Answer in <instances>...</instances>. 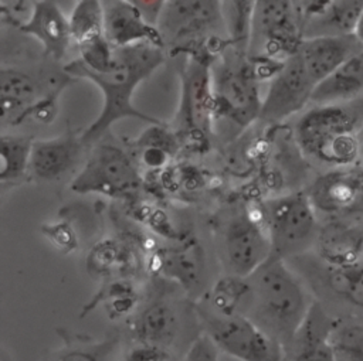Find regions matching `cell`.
Here are the masks:
<instances>
[{"instance_id": "obj_1", "label": "cell", "mask_w": 363, "mask_h": 361, "mask_svg": "<svg viewBox=\"0 0 363 361\" xmlns=\"http://www.w3.org/2000/svg\"><path fill=\"white\" fill-rule=\"evenodd\" d=\"M164 62V51L150 44H138L116 48L111 68L105 72H92L82 68L75 59L64 65L67 76L82 78L96 85L104 105L99 115L82 132L81 140L91 147L102 139L113 123L122 119H139L149 125L163 123L133 105V93L140 82L149 78Z\"/></svg>"}, {"instance_id": "obj_2", "label": "cell", "mask_w": 363, "mask_h": 361, "mask_svg": "<svg viewBox=\"0 0 363 361\" xmlns=\"http://www.w3.org/2000/svg\"><path fill=\"white\" fill-rule=\"evenodd\" d=\"M247 280L250 292L241 314L286 353L313 304L306 286L286 260L275 258H269Z\"/></svg>"}, {"instance_id": "obj_3", "label": "cell", "mask_w": 363, "mask_h": 361, "mask_svg": "<svg viewBox=\"0 0 363 361\" xmlns=\"http://www.w3.org/2000/svg\"><path fill=\"white\" fill-rule=\"evenodd\" d=\"M363 130V99L345 103L313 105L295 123L299 150L332 168L357 164Z\"/></svg>"}, {"instance_id": "obj_4", "label": "cell", "mask_w": 363, "mask_h": 361, "mask_svg": "<svg viewBox=\"0 0 363 361\" xmlns=\"http://www.w3.org/2000/svg\"><path fill=\"white\" fill-rule=\"evenodd\" d=\"M216 119L244 129L259 118L262 98L250 57L227 47L211 68Z\"/></svg>"}, {"instance_id": "obj_5", "label": "cell", "mask_w": 363, "mask_h": 361, "mask_svg": "<svg viewBox=\"0 0 363 361\" xmlns=\"http://www.w3.org/2000/svg\"><path fill=\"white\" fill-rule=\"evenodd\" d=\"M271 241V258L288 260L305 253L319 238L318 212L306 191H292L261 202Z\"/></svg>"}, {"instance_id": "obj_6", "label": "cell", "mask_w": 363, "mask_h": 361, "mask_svg": "<svg viewBox=\"0 0 363 361\" xmlns=\"http://www.w3.org/2000/svg\"><path fill=\"white\" fill-rule=\"evenodd\" d=\"M193 310L201 333L221 353L238 361H286L284 347L245 316H223L203 302H197Z\"/></svg>"}, {"instance_id": "obj_7", "label": "cell", "mask_w": 363, "mask_h": 361, "mask_svg": "<svg viewBox=\"0 0 363 361\" xmlns=\"http://www.w3.org/2000/svg\"><path fill=\"white\" fill-rule=\"evenodd\" d=\"M142 187L135 157L111 143L92 146L88 159L69 188L78 194H101L109 198H130Z\"/></svg>"}, {"instance_id": "obj_8", "label": "cell", "mask_w": 363, "mask_h": 361, "mask_svg": "<svg viewBox=\"0 0 363 361\" xmlns=\"http://www.w3.org/2000/svg\"><path fill=\"white\" fill-rule=\"evenodd\" d=\"M303 40L295 1H255L248 57L284 62L294 55Z\"/></svg>"}, {"instance_id": "obj_9", "label": "cell", "mask_w": 363, "mask_h": 361, "mask_svg": "<svg viewBox=\"0 0 363 361\" xmlns=\"http://www.w3.org/2000/svg\"><path fill=\"white\" fill-rule=\"evenodd\" d=\"M223 260L228 275L248 277L271 258V241L261 204L228 218L221 239Z\"/></svg>"}, {"instance_id": "obj_10", "label": "cell", "mask_w": 363, "mask_h": 361, "mask_svg": "<svg viewBox=\"0 0 363 361\" xmlns=\"http://www.w3.org/2000/svg\"><path fill=\"white\" fill-rule=\"evenodd\" d=\"M189 55L190 61L182 75L180 123H184L191 136L194 133L196 137L207 140L216 120L211 68L217 57L206 48Z\"/></svg>"}, {"instance_id": "obj_11", "label": "cell", "mask_w": 363, "mask_h": 361, "mask_svg": "<svg viewBox=\"0 0 363 361\" xmlns=\"http://www.w3.org/2000/svg\"><path fill=\"white\" fill-rule=\"evenodd\" d=\"M316 86V82L295 52L285 59L281 71L271 79L262 98L258 119L265 123H281L302 112L308 103H312Z\"/></svg>"}, {"instance_id": "obj_12", "label": "cell", "mask_w": 363, "mask_h": 361, "mask_svg": "<svg viewBox=\"0 0 363 361\" xmlns=\"http://www.w3.org/2000/svg\"><path fill=\"white\" fill-rule=\"evenodd\" d=\"M318 214L340 218L363 212V166L332 168L306 190Z\"/></svg>"}, {"instance_id": "obj_13", "label": "cell", "mask_w": 363, "mask_h": 361, "mask_svg": "<svg viewBox=\"0 0 363 361\" xmlns=\"http://www.w3.org/2000/svg\"><path fill=\"white\" fill-rule=\"evenodd\" d=\"M224 24L221 1H166L159 21V30L177 48L180 44H199L200 40L208 41L206 35L213 28Z\"/></svg>"}, {"instance_id": "obj_14", "label": "cell", "mask_w": 363, "mask_h": 361, "mask_svg": "<svg viewBox=\"0 0 363 361\" xmlns=\"http://www.w3.org/2000/svg\"><path fill=\"white\" fill-rule=\"evenodd\" d=\"M303 38L353 35L363 0L295 1Z\"/></svg>"}, {"instance_id": "obj_15", "label": "cell", "mask_w": 363, "mask_h": 361, "mask_svg": "<svg viewBox=\"0 0 363 361\" xmlns=\"http://www.w3.org/2000/svg\"><path fill=\"white\" fill-rule=\"evenodd\" d=\"M102 7L105 37L115 50L138 44L164 50L166 42L159 27L143 18L133 0H105Z\"/></svg>"}, {"instance_id": "obj_16", "label": "cell", "mask_w": 363, "mask_h": 361, "mask_svg": "<svg viewBox=\"0 0 363 361\" xmlns=\"http://www.w3.org/2000/svg\"><path fill=\"white\" fill-rule=\"evenodd\" d=\"M52 89L44 92L35 76L27 71L3 65L0 68V120L3 126L13 127L31 119L37 106Z\"/></svg>"}, {"instance_id": "obj_17", "label": "cell", "mask_w": 363, "mask_h": 361, "mask_svg": "<svg viewBox=\"0 0 363 361\" xmlns=\"http://www.w3.org/2000/svg\"><path fill=\"white\" fill-rule=\"evenodd\" d=\"M81 133L68 127L51 139H34L30 157V177L37 181H55L71 171L84 153Z\"/></svg>"}, {"instance_id": "obj_18", "label": "cell", "mask_w": 363, "mask_h": 361, "mask_svg": "<svg viewBox=\"0 0 363 361\" xmlns=\"http://www.w3.org/2000/svg\"><path fill=\"white\" fill-rule=\"evenodd\" d=\"M180 330L179 313L166 296H153L130 319L129 331L133 343L170 350Z\"/></svg>"}, {"instance_id": "obj_19", "label": "cell", "mask_w": 363, "mask_h": 361, "mask_svg": "<svg viewBox=\"0 0 363 361\" xmlns=\"http://www.w3.org/2000/svg\"><path fill=\"white\" fill-rule=\"evenodd\" d=\"M17 30L35 38L47 57L55 61L64 59L72 37L69 20L57 1H34L30 17L21 23Z\"/></svg>"}, {"instance_id": "obj_20", "label": "cell", "mask_w": 363, "mask_h": 361, "mask_svg": "<svg viewBox=\"0 0 363 361\" xmlns=\"http://www.w3.org/2000/svg\"><path fill=\"white\" fill-rule=\"evenodd\" d=\"M155 270L177 283L193 296L203 289L206 279V258L201 246L193 239L159 251L153 256Z\"/></svg>"}, {"instance_id": "obj_21", "label": "cell", "mask_w": 363, "mask_h": 361, "mask_svg": "<svg viewBox=\"0 0 363 361\" xmlns=\"http://www.w3.org/2000/svg\"><path fill=\"white\" fill-rule=\"evenodd\" d=\"M363 50L354 35L303 38L296 54L312 79L319 85L345 61Z\"/></svg>"}, {"instance_id": "obj_22", "label": "cell", "mask_w": 363, "mask_h": 361, "mask_svg": "<svg viewBox=\"0 0 363 361\" xmlns=\"http://www.w3.org/2000/svg\"><path fill=\"white\" fill-rule=\"evenodd\" d=\"M335 321L313 303L286 350V361H336L329 340Z\"/></svg>"}, {"instance_id": "obj_23", "label": "cell", "mask_w": 363, "mask_h": 361, "mask_svg": "<svg viewBox=\"0 0 363 361\" xmlns=\"http://www.w3.org/2000/svg\"><path fill=\"white\" fill-rule=\"evenodd\" d=\"M359 99H363V50L345 61L316 86L312 103H345Z\"/></svg>"}, {"instance_id": "obj_24", "label": "cell", "mask_w": 363, "mask_h": 361, "mask_svg": "<svg viewBox=\"0 0 363 361\" xmlns=\"http://www.w3.org/2000/svg\"><path fill=\"white\" fill-rule=\"evenodd\" d=\"M139 161L152 170L164 167L179 151V134L173 133L166 123L149 125V127L133 142Z\"/></svg>"}, {"instance_id": "obj_25", "label": "cell", "mask_w": 363, "mask_h": 361, "mask_svg": "<svg viewBox=\"0 0 363 361\" xmlns=\"http://www.w3.org/2000/svg\"><path fill=\"white\" fill-rule=\"evenodd\" d=\"M322 279L333 296L363 311V258L343 265L325 263Z\"/></svg>"}, {"instance_id": "obj_26", "label": "cell", "mask_w": 363, "mask_h": 361, "mask_svg": "<svg viewBox=\"0 0 363 361\" xmlns=\"http://www.w3.org/2000/svg\"><path fill=\"white\" fill-rule=\"evenodd\" d=\"M34 139L23 134L0 136V183L16 184L30 176V157Z\"/></svg>"}, {"instance_id": "obj_27", "label": "cell", "mask_w": 363, "mask_h": 361, "mask_svg": "<svg viewBox=\"0 0 363 361\" xmlns=\"http://www.w3.org/2000/svg\"><path fill=\"white\" fill-rule=\"evenodd\" d=\"M119 350V337L108 336L102 340L68 337L64 345L45 355L44 361H113Z\"/></svg>"}, {"instance_id": "obj_28", "label": "cell", "mask_w": 363, "mask_h": 361, "mask_svg": "<svg viewBox=\"0 0 363 361\" xmlns=\"http://www.w3.org/2000/svg\"><path fill=\"white\" fill-rule=\"evenodd\" d=\"M228 47L248 55L255 1H221Z\"/></svg>"}, {"instance_id": "obj_29", "label": "cell", "mask_w": 363, "mask_h": 361, "mask_svg": "<svg viewBox=\"0 0 363 361\" xmlns=\"http://www.w3.org/2000/svg\"><path fill=\"white\" fill-rule=\"evenodd\" d=\"M68 20L71 37L77 47L105 35L102 1H77L71 10V14L68 16Z\"/></svg>"}, {"instance_id": "obj_30", "label": "cell", "mask_w": 363, "mask_h": 361, "mask_svg": "<svg viewBox=\"0 0 363 361\" xmlns=\"http://www.w3.org/2000/svg\"><path fill=\"white\" fill-rule=\"evenodd\" d=\"M102 303L113 319L130 316L138 310V290L128 279H115L105 285L92 300L91 309Z\"/></svg>"}, {"instance_id": "obj_31", "label": "cell", "mask_w": 363, "mask_h": 361, "mask_svg": "<svg viewBox=\"0 0 363 361\" xmlns=\"http://www.w3.org/2000/svg\"><path fill=\"white\" fill-rule=\"evenodd\" d=\"M88 270L98 276H111L129 269L130 253L123 245L108 239L94 246L86 258Z\"/></svg>"}, {"instance_id": "obj_32", "label": "cell", "mask_w": 363, "mask_h": 361, "mask_svg": "<svg viewBox=\"0 0 363 361\" xmlns=\"http://www.w3.org/2000/svg\"><path fill=\"white\" fill-rule=\"evenodd\" d=\"M329 340L336 361H363V324L336 320Z\"/></svg>"}, {"instance_id": "obj_33", "label": "cell", "mask_w": 363, "mask_h": 361, "mask_svg": "<svg viewBox=\"0 0 363 361\" xmlns=\"http://www.w3.org/2000/svg\"><path fill=\"white\" fill-rule=\"evenodd\" d=\"M43 232L58 251L68 253V252H72L74 249H77L78 241H77L75 232L72 231L69 224L60 222V224L47 225L43 228Z\"/></svg>"}, {"instance_id": "obj_34", "label": "cell", "mask_w": 363, "mask_h": 361, "mask_svg": "<svg viewBox=\"0 0 363 361\" xmlns=\"http://www.w3.org/2000/svg\"><path fill=\"white\" fill-rule=\"evenodd\" d=\"M220 350L210 340L208 336L201 333L189 345L182 361H218Z\"/></svg>"}, {"instance_id": "obj_35", "label": "cell", "mask_w": 363, "mask_h": 361, "mask_svg": "<svg viewBox=\"0 0 363 361\" xmlns=\"http://www.w3.org/2000/svg\"><path fill=\"white\" fill-rule=\"evenodd\" d=\"M123 361H170V351L156 345L133 343L125 353Z\"/></svg>"}, {"instance_id": "obj_36", "label": "cell", "mask_w": 363, "mask_h": 361, "mask_svg": "<svg viewBox=\"0 0 363 361\" xmlns=\"http://www.w3.org/2000/svg\"><path fill=\"white\" fill-rule=\"evenodd\" d=\"M135 6L139 8L140 14L143 16V18L150 23L152 25H159L163 8H164V3L166 1H133Z\"/></svg>"}, {"instance_id": "obj_37", "label": "cell", "mask_w": 363, "mask_h": 361, "mask_svg": "<svg viewBox=\"0 0 363 361\" xmlns=\"http://www.w3.org/2000/svg\"><path fill=\"white\" fill-rule=\"evenodd\" d=\"M357 40H359V42L363 45V13H362V16H360V18H359V21H357V25H356V30H354V34H353Z\"/></svg>"}, {"instance_id": "obj_38", "label": "cell", "mask_w": 363, "mask_h": 361, "mask_svg": "<svg viewBox=\"0 0 363 361\" xmlns=\"http://www.w3.org/2000/svg\"><path fill=\"white\" fill-rule=\"evenodd\" d=\"M357 164L363 166V130H362V134H360V156H359Z\"/></svg>"}, {"instance_id": "obj_39", "label": "cell", "mask_w": 363, "mask_h": 361, "mask_svg": "<svg viewBox=\"0 0 363 361\" xmlns=\"http://www.w3.org/2000/svg\"><path fill=\"white\" fill-rule=\"evenodd\" d=\"M359 229V234H360V236H362V242H363V224H362V227L360 228H357Z\"/></svg>"}]
</instances>
